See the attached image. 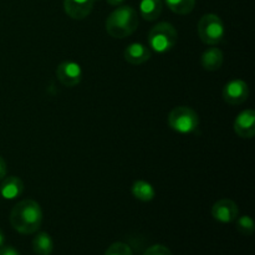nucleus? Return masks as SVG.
<instances>
[{
    "label": "nucleus",
    "mask_w": 255,
    "mask_h": 255,
    "mask_svg": "<svg viewBox=\"0 0 255 255\" xmlns=\"http://www.w3.org/2000/svg\"><path fill=\"white\" fill-rule=\"evenodd\" d=\"M42 223V211L34 199H22L10 213V224L20 234H34Z\"/></svg>",
    "instance_id": "nucleus-1"
},
{
    "label": "nucleus",
    "mask_w": 255,
    "mask_h": 255,
    "mask_svg": "<svg viewBox=\"0 0 255 255\" xmlns=\"http://www.w3.org/2000/svg\"><path fill=\"white\" fill-rule=\"evenodd\" d=\"M138 26V15L129 5H120L109 15L106 20V31L115 39H125L136 31Z\"/></svg>",
    "instance_id": "nucleus-2"
},
{
    "label": "nucleus",
    "mask_w": 255,
    "mask_h": 255,
    "mask_svg": "<svg viewBox=\"0 0 255 255\" xmlns=\"http://www.w3.org/2000/svg\"><path fill=\"white\" fill-rule=\"evenodd\" d=\"M148 45L158 54H164L174 47L178 40L177 29L171 22L162 21L154 25L148 32Z\"/></svg>",
    "instance_id": "nucleus-3"
},
{
    "label": "nucleus",
    "mask_w": 255,
    "mask_h": 255,
    "mask_svg": "<svg viewBox=\"0 0 255 255\" xmlns=\"http://www.w3.org/2000/svg\"><path fill=\"white\" fill-rule=\"evenodd\" d=\"M198 35L202 42L211 46H216L223 41L226 36V26L217 14H206L198 22Z\"/></svg>",
    "instance_id": "nucleus-4"
},
{
    "label": "nucleus",
    "mask_w": 255,
    "mask_h": 255,
    "mask_svg": "<svg viewBox=\"0 0 255 255\" xmlns=\"http://www.w3.org/2000/svg\"><path fill=\"white\" fill-rule=\"evenodd\" d=\"M168 125L178 133H193L199 125L198 114L192 107L177 106L169 112Z\"/></svg>",
    "instance_id": "nucleus-5"
},
{
    "label": "nucleus",
    "mask_w": 255,
    "mask_h": 255,
    "mask_svg": "<svg viewBox=\"0 0 255 255\" xmlns=\"http://www.w3.org/2000/svg\"><path fill=\"white\" fill-rule=\"evenodd\" d=\"M223 100L229 105H242L249 97V86L244 80L237 79L227 82L222 92Z\"/></svg>",
    "instance_id": "nucleus-6"
},
{
    "label": "nucleus",
    "mask_w": 255,
    "mask_h": 255,
    "mask_svg": "<svg viewBox=\"0 0 255 255\" xmlns=\"http://www.w3.org/2000/svg\"><path fill=\"white\" fill-rule=\"evenodd\" d=\"M56 77L64 86L75 87L82 80V69L77 62L64 61L56 67Z\"/></svg>",
    "instance_id": "nucleus-7"
},
{
    "label": "nucleus",
    "mask_w": 255,
    "mask_h": 255,
    "mask_svg": "<svg viewBox=\"0 0 255 255\" xmlns=\"http://www.w3.org/2000/svg\"><path fill=\"white\" fill-rule=\"evenodd\" d=\"M239 216V208L232 199H219L212 207V217L219 223H232Z\"/></svg>",
    "instance_id": "nucleus-8"
},
{
    "label": "nucleus",
    "mask_w": 255,
    "mask_h": 255,
    "mask_svg": "<svg viewBox=\"0 0 255 255\" xmlns=\"http://www.w3.org/2000/svg\"><path fill=\"white\" fill-rule=\"evenodd\" d=\"M234 132L241 138H253L255 134V111L254 110H244L234 120Z\"/></svg>",
    "instance_id": "nucleus-9"
},
{
    "label": "nucleus",
    "mask_w": 255,
    "mask_h": 255,
    "mask_svg": "<svg viewBox=\"0 0 255 255\" xmlns=\"http://www.w3.org/2000/svg\"><path fill=\"white\" fill-rule=\"evenodd\" d=\"M95 0H64V10L67 16L74 20H82L91 14Z\"/></svg>",
    "instance_id": "nucleus-10"
},
{
    "label": "nucleus",
    "mask_w": 255,
    "mask_h": 255,
    "mask_svg": "<svg viewBox=\"0 0 255 255\" xmlns=\"http://www.w3.org/2000/svg\"><path fill=\"white\" fill-rule=\"evenodd\" d=\"M151 50L141 42H132L125 49L124 57L128 64L142 65L151 59Z\"/></svg>",
    "instance_id": "nucleus-11"
},
{
    "label": "nucleus",
    "mask_w": 255,
    "mask_h": 255,
    "mask_svg": "<svg viewBox=\"0 0 255 255\" xmlns=\"http://www.w3.org/2000/svg\"><path fill=\"white\" fill-rule=\"evenodd\" d=\"M22 192H24V183L19 177L11 176L2 179L0 186V194L2 198L12 201L21 196Z\"/></svg>",
    "instance_id": "nucleus-12"
},
{
    "label": "nucleus",
    "mask_w": 255,
    "mask_h": 255,
    "mask_svg": "<svg viewBox=\"0 0 255 255\" xmlns=\"http://www.w3.org/2000/svg\"><path fill=\"white\" fill-rule=\"evenodd\" d=\"M224 61V55L218 47H209L202 54L201 64L206 71H217L222 67Z\"/></svg>",
    "instance_id": "nucleus-13"
},
{
    "label": "nucleus",
    "mask_w": 255,
    "mask_h": 255,
    "mask_svg": "<svg viewBox=\"0 0 255 255\" xmlns=\"http://www.w3.org/2000/svg\"><path fill=\"white\" fill-rule=\"evenodd\" d=\"M163 10L162 0H141L139 2V12L141 16L147 21H154L159 17Z\"/></svg>",
    "instance_id": "nucleus-14"
},
{
    "label": "nucleus",
    "mask_w": 255,
    "mask_h": 255,
    "mask_svg": "<svg viewBox=\"0 0 255 255\" xmlns=\"http://www.w3.org/2000/svg\"><path fill=\"white\" fill-rule=\"evenodd\" d=\"M32 251L36 255H51L54 251V241L46 232H40L32 241Z\"/></svg>",
    "instance_id": "nucleus-15"
},
{
    "label": "nucleus",
    "mask_w": 255,
    "mask_h": 255,
    "mask_svg": "<svg viewBox=\"0 0 255 255\" xmlns=\"http://www.w3.org/2000/svg\"><path fill=\"white\" fill-rule=\"evenodd\" d=\"M131 191L134 198L142 202H151L156 197V191H154L153 186L149 182L143 181V179L133 182Z\"/></svg>",
    "instance_id": "nucleus-16"
},
{
    "label": "nucleus",
    "mask_w": 255,
    "mask_h": 255,
    "mask_svg": "<svg viewBox=\"0 0 255 255\" xmlns=\"http://www.w3.org/2000/svg\"><path fill=\"white\" fill-rule=\"evenodd\" d=\"M164 2L171 11L178 15L189 14L196 6V0H164Z\"/></svg>",
    "instance_id": "nucleus-17"
},
{
    "label": "nucleus",
    "mask_w": 255,
    "mask_h": 255,
    "mask_svg": "<svg viewBox=\"0 0 255 255\" xmlns=\"http://www.w3.org/2000/svg\"><path fill=\"white\" fill-rule=\"evenodd\" d=\"M237 229L243 236H252L254 233V221L251 216H243L236 219Z\"/></svg>",
    "instance_id": "nucleus-18"
},
{
    "label": "nucleus",
    "mask_w": 255,
    "mask_h": 255,
    "mask_svg": "<svg viewBox=\"0 0 255 255\" xmlns=\"http://www.w3.org/2000/svg\"><path fill=\"white\" fill-rule=\"evenodd\" d=\"M104 255H133L131 247L122 242H116V243L111 244L105 252Z\"/></svg>",
    "instance_id": "nucleus-19"
},
{
    "label": "nucleus",
    "mask_w": 255,
    "mask_h": 255,
    "mask_svg": "<svg viewBox=\"0 0 255 255\" xmlns=\"http://www.w3.org/2000/svg\"><path fill=\"white\" fill-rule=\"evenodd\" d=\"M143 255H173L172 252L169 251L167 247L162 246V244H154V246H151L149 248H147L144 251Z\"/></svg>",
    "instance_id": "nucleus-20"
},
{
    "label": "nucleus",
    "mask_w": 255,
    "mask_h": 255,
    "mask_svg": "<svg viewBox=\"0 0 255 255\" xmlns=\"http://www.w3.org/2000/svg\"><path fill=\"white\" fill-rule=\"evenodd\" d=\"M0 255H20L19 252L12 247H1L0 248Z\"/></svg>",
    "instance_id": "nucleus-21"
},
{
    "label": "nucleus",
    "mask_w": 255,
    "mask_h": 255,
    "mask_svg": "<svg viewBox=\"0 0 255 255\" xmlns=\"http://www.w3.org/2000/svg\"><path fill=\"white\" fill-rule=\"evenodd\" d=\"M6 172H7V167H6V162L5 159L0 156V181L5 178L6 176Z\"/></svg>",
    "instance_id": "nucleus-22"
},
{
    "label": "nucleus",
    "mask_w": 255,
    "mask_h": 255,
    "mask_svg": "<svg viewBox=\"0 0 255 255\" xmlns=\"http://www.w3.org/2000/svg\"><path fill=\"white\" fill-rule=\"evenodd\" d=\"M106 1L109 2L110 5H112V6H120L125 0H106Z\"/></svg>",
    "instance_id": "nucleus-23"
},
{
    "label": "nucleus",
    "mask_w": 255,
    "mask_h": 255,
    "mask_svg": "<svg viewBox=\"0 0 255 255\" xmlns=\"http://www.w3.org/2000/svg\"><path fill=\"white\" fill-rule=\"evenodd\" d=\"M4 243H5V236H4V233H2L1 229H0V248H1V247H4Z\"/></svg>",
    "instance_id": "nucleus-24"
}]
</instances>
